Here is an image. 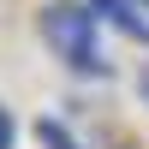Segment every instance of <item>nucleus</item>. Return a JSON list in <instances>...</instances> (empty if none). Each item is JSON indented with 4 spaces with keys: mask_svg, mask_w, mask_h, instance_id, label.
Here are the masks:
<instances>
[{
    "mask_svg": "<svg viewBox=\"0 0 149 149\" xmlns=\"http://www.w3.org/2000/svg\"><path fill=\"white\" fill-rule=\"evenodd\" d=\"M95 12H102V18H113L125 36H143V42H149V18H143V0H95Z\"/></svg>",
    "mask_w": 149,
    "mask_h": 149,
    "instance_id": "nucleus-2",
    "label": "nucleus"
},
{
    "mask_svg": "<svg viewBox=\"0 0 149 149\" xmlns=\"http://www.w3.org/2000/svg\"><path fill=\"white\" fill-rule=\"evenodd\" d=\"M12 137H18V125H12V113L0 107V149H12Z\"/></svg>",
    "mask_w": 149,
    "mask_h": 149,
    "instance_id": "nucleus-4",
    "label": "nucleus"
},
{
    "mask_svg": "<svg viewBox=\"0 0 149 149\" xmlns=\"http://www.w3.org/2000/svg\"><path fill=\"white\" fill-rule=\"evenodd\" d=\"M137 90H143V102H149V72H143V78H137Z\"/></svg>",
    "mask_w": 149,
    "mask_h": 149,
    "instance_id": "nucleus-5",
    "label": "nucleus"
},
{
    "mask_svg": "<svg viewBox=\"0 0 149 149\" xmlns=\"http://www.w3.org/2000/svg\"><path fill=\"white\" fill-rule=\"evenodd\" d=\"M42 36L60 48V60H66L72 72L107 78V60H102V48H95V12L90 6H72V0L42 6Z\"/></svg>",
    "mask_w": 149,
    "mask_h": 149,
    "instance_id": "nucleus-1",
    "label": "nucleus"
},
{
    "mask_svg": "<svg viewBox=\"0 0 149 149\" xmlns=\"http://www.w3.org/2000/svg\"><path fill=\"white\" fill-rule=\"evenodd\" d=\"M143 12H149V0H143Z\"/></svg>",
    "mask_w": 149,
    "mask_h": 149,
    "instance_id": "nucleus-6",
    "label": "nucleus"
},
{
    "mask_svg": "<svg viewBox=\"0 0 149 149\" xmlns=\"http://www.w3.org/2000/svg\"><path fill=\"white\" fill-rule=\"evenodd\" d=\"M36 137H42L48 149H78V137H72V131L60 125V119H42V125H36Z\"/></svg>",
    "mask_w": 149,
    "mask_h": 149,
    "instance_id": "nucleus-3",
    "label": "nucleus"
}]
</instances>
